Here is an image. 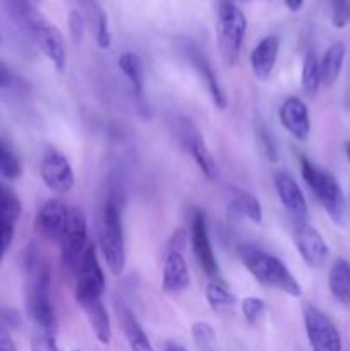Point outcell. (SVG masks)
I'll return each mask as SVG.
<instances>
[{"mask_svg": "<svg viewBox=\"0 0 350 351\" xmlns=\"http://www.w3.org/2000/svg\"><path fill=\"white\" fill-rule=\"evenodd\" d=\"M0 351H19L10 335V329L2 322H0Z\"/></svg>", "mask_w": 350, "mask_h": 351, "instance_id": "74e56055", "label": "cell"}, {"mask_svg": "<svg viewBox=\"0 0 350 351\" xmlns=\"http://www.w3.org/2000/svg\"><path fill=\"white\" fill-rule=\"evenodd\" d=\"M302 91L314 98L318 95L319 88H321V72H319V58L316 57L314 51H309L302 64V75H301Z\"/></svg>", "mask_w": 350, "mask_h": 351, "instance_id": "83f0119b", "label": "cell"}, {"mask_svg": "<svg viewBox=\"0 0 350 351\" xmlns=\"http://www.w3.org/2000/svg\"><path fill=\"white\" fill-rule=\"evenodd\" d=\"M328 287L340 304L350 307V263L336 259L328 274Z\"/></svg>", "mask_w": 350, "mask_h": 351, "instance_id": "cb8c5ba5", "label": "cell"}, {"mask_svg": "<svg viewBox=\"0 0 350 351\" xmlns=\"http://www.w3.org/2000/svg\"><path fill=\"white\" fill-rule=\"evenodd\" d=\"M67 23H69V33H71L74 43H81L86 33V26H88L84 14L79 12V10H71V12H69Z\"/></svg>", "mask_w": 350, "mask_h": 351, "instance_id": "e575fe53", "label": "cell"}, {"mask_svg": "<svg viewBox=\"0 0 350 351\" xmlns=\"http://www.w3.org/2000/svg\"><path fill=\"white\" fill-rule=\"evenodd\" d=\"M67 213L69 209L65 208L60 199L51 197L45 201L34 218V230L38 235L43 237L48 242L58 243L62 233H64L65 221H67Z\"/></svg>", "mask_w": 350, "mask_h": 351, "instance_id": "5bb4252c", "label": "cell"}, {"mask_svg": "<svg viewBox=\"0 0 350 351\" xmlns=\"http://www.w3.org/2000/svg\"><path fill=\"white\" fill-rule=\"evenodd\" d=\"M240 308H242L244 319L250 326H256L266 314V304L259 297H246L242 300Z\"/></svg>", "mask_w": 350, "mask_h": 351, "instance_id": "1f68e13d", "label": "cell"}, {"mask_svg": "<svg viewBox=\"0 0 350 351\" xmlns=\"http://www.w3.org/2000/svg\"><path fill=\"white\" fill-rule=\"evenodd\" d=\"M350 23L349 0H331V24L336 29H343Z\"/></svg>", "mask_w": 350, "mask_h": 351, "instance_id": "836d02e7", "label": "cell"}, {"mask_svg": "<svg viewBox=\"0 0 350 351\" xmlns=\"http://www.w3.org/2000/svg\"><path fill=\"white\" fill-rule=\"evenodd\" d=\"M345 153H347V158H349V161H350V143L345 144Z\"/></svg>", "mask_w": 350, "mask_h": 351, "instance_id": "7bdbcfd3", "label": "cell"}, {"mask_svg": "<svg viewBox=\"0 0 350 351\" xmlns=\"http://www.w3.org/2000/svg\"><path fill=\"white\" fill-rule=\"evenodd\" d=\"M172 130H174L175 139L178 141L182 149L194 160L202 175L209 180H215L218 177V165H216V160L213 158L205 136L198 129V125L187 117H175L172 120Z\"/></svg>", "mask_w": 350, "mask_h": 351, "instance_id": "52a82bcc", "label": "cell"}, {"mask_svg": "<svg viewBox=\"0 0 350 351\" xmlns=\"http://www.w3.org/2000/svg\"><path fill=\"white\" fill-rule=\"evenodd\" d=\"M295 249L301 254L302 261L312 269H319L329 257V249L321 233L309 223L302 221L294 230Z\"/></svg>", "mask_w": 350, "mask_h": 351, "instance_id": "4fadbf2b", "label": "cell"}, {"mask_svg": "<svg viewBox=\"0 0 350 351\" xmlns=\"http://www.w3.org/2000/svg\"><path fill=\"white\" fill-rule=\"evenodd\" d=\"M17 7L23 21L26 23L31 36L34 38V43L38 45L45 57L54 64L58 72L65 71L67 67V47H65L64 34L60 33L54 23L47 19L36 7L26 5V3L17 0Z\"/></svg>", "mask_w": 350, "mask_h": 351, "instance_id": "3957f363", "label": "cell"}, {"mask_svg": "<svg viewBox=\"0 0 350 351\" xmlns=\"http://www.w3.org/2000/svg\"><path fill=\"white\" fill-rule=\"evenodd\" d=\"M191 245L202 273L211 278V280H220V266L218 261H216L215 250H213L208 225H206V218L202 211H194V216H192Z\"/></svg>", "mask_w": 350, "mask_h": 351, "instance_id": "7c38bea8", "label": "cell"}, {"mask_svg": "<svg viewBox=\"0 0 350 351\" xmlns=\"http://www.w3.org/2000/svg\"><path fill=\"white\" fill-rule=\"evenodd\" d=\"M240 261L250 273V276L263 287L273 288V290L287 293L294 298L302 297L301 283L295 280L290 269L278 257L254 245H242L240 247Z\"/></svg>", "mask_w": 350, "mask_h": 351, "instance_id": "7a4b0ae2", "label": "cell"}, {"mask_svg": "<svg viewBox=\"0 0 350 351\" xmlns=\"http://www.w3.org/2000/svg\"><path fill=\"white\" fill-rule=\"evenodd\" d=\"M191 62L194 64V67L198 69L199 74H201L202 81H205L206 86H208V91L209 95H211V99L213 103H215L216 108L225 110L226 105H229V99H226L225 89H223L222 84H220L218 75H216L215 71H213L211 64H209V62L206 60L205 55L198 50H194L191 53Z\"/></svg>", "mask_w": 350, "mask_h": 351, "instance_id": "7402d4cb", "label": "cell"}, {"mask_svg": "<svg viewBox=\"0 0 350 351\" xmlns=\"http://www.w3.org/2000/svg\"><path fill=\"white\" fill-rule=\"evenodd\" d=\"M14 228H16V225L0 219V266H2L5 254L9 252L10 245H12Z\"/></svg>", "mask_w": 350, "mask_h": 351, "instance_id": "8d00e7d4", "label": "cell"}, {"mask_svg": "<svg viewBox=\"0 0 350 351\" xmlns=\"http://www.w3.org/2000/svg\"><path fill=\"white\" fill-rule=\"evenodd\" d=\"M273 185L281 206H283L299 223L305 221L309 216L307 201H305L304 192L301 191V187H299V184L295 182V178L292 177L288 171H275Z\"/></svg>", "mask_w": 350, "mask_h": 351, "instance_id": "9a60e30c", "label": "cell"}, {"mask_svg": "<svg viewBox=\"0 0 350 351\" xmlns=\"http://www.w3.org/2000/svg\"><path fill=\"white\" fill-rule=\"evenodd\" d=\"M189 285H191V276L184 254L178 250L167 252L163 274H161V290L168 295H177L187 290Z\"/></svg>", "mask_w": 350, "mask_h": 351, "instance_id": "ac0fdd59", "label": "cell"}, {"mask_svg": "<svg viewBox=\"0 0 350 351\" xmlns=\"http://www.w3.org/2000/svg\"><path fill=\"white\" fill-rule=\"evenodd\" d=\"M21 171H23V167H21L19 158L0 141V175L14 180V178L19 177Z\"/></svg>", "mask_w": 350, "mask_h": 351, "instance_id": "4dcf8cb0", "label": "cell"}, {"mask_svg": "<svg viewBox=\"0 0 350 351\" xmlns=\"http://www.w3.org/2000/svg\"><path fill=\"white\" fill-rule=\"evenodd\" d=\"M304 328L312 351H342V336L335 322L314 305H304Z\"/></svg>", "mask_w": 350, "mask_h": 351, "instance_id": "9c48e42d", "label": "cell"}, {"mask_svg": "<svg viewBox=\"0 0 350 351\" xmlns=\"http://www.w3.org/2000/svg\"><path fill=\"white\" fill-rule=\"evenodd\" d=\"M119 69L126 75L127 81L130 82L132 91L137 96L143 95L146 81H144V65L139 55L134 53V51H124L119 57Z\"/></svg>", "mask_w": 350, "mask_h": 351, "instance_id": "d4e9b609", "label": "cell"}, {"mask_svg": "<svg viewBox=\"0 0 350 351\" xmlns=\"http://www.w3.org/2000/svg\"><path fill=\"white\" fill-rule=\"evenodd\" d=\"M299 161H301L302 178L307 184V187L311 189L314 197L318 199L326 215L331 218V221L336 223V225H342L343 219H345L347 206L342 187L336 182V178L329 171L316 167L309 158L302 156V154L299 156Z\"/></svg>", "mask_w": 350, "mask_h": 351, "instance_id": "5b68a950", "label": "cell"}, {"mask_svg": "<svg viewBox=\"0 0 350 351\" xmlns=\"http://www.w3.org/2000/svg\"><path fill=\"white\" fill-rule=\"evenodd\" d=\"M280 122L294 139L305 141L311 134V117L305 101L299 96H288L280 106Z\"/></svg>", "mask_w": 350, "mask_h": 351, "instance_id": "2e32d148", "label": "cell"}, {"mask_svg": "<svg viewBox=\"0 0 350 351\" xmlns=\"http://www.w3.org/2000/svg\"><path fill=\"white\" fill-rule=\"evenodd\" d=\"M98 249L113 276H120L126 269V240L119 204L113 197L106 199L102 211V225L98 232Z\"/></svg>", "mask_w": 350, "mask_h": 351, "instance_id": "277c9868", "label": "cell"}, {"mask_svg": "<svg viewBox=\"0 0 350 351\" xmlns=\"http://www.w3.org/2000/svg\"><path fill=\"white\" fill-rule=\"evenodd\" d=\"M40 175L43 184L57 194H67L75 184V175L71 161L55 147H48L41 156Z\"/></svg>", "mask_w": 350, "mask_h": 351, "instance_id": "8fae6325", "label": "cell"}, {"mask_svg": "<svg viewBox=\"0 0 350 351\" xmlns=\"http://www.w3.org/2000/svg\"><path fill=\"white\" fill-rule=\"evenodd\" d=\"M30 348L31 351H60L55 332L40 331V329H34L33 336H31Z\"/></svg>", "mask_w": 350, "mask_h": 351, "instance_id": "d6a6232c", "label": "cell"}, {"mask_svg": "<svg viewBox=\"0 0 350 351\" xmlns=\"http://www.w3.org/2000/svg\"><path fill=\"white\" fill-rule=\"evenodd\" d=\"M117 314H119L120 326H122L130 351H154L150 343V338L137 322L136 315L132 314V311L126 304H122V302L117 304Z\"/></svg>", "mask_w": 350, "mask_h": 351, "instance_id": "44dd1931", "label": "cell"}, {"mask_svg": "<svg viewBox=\"0 0 350 351\" xmlns=\"http://www.w3.org/2000/svg\"><path fill=\"white\" fill-rule=\"evenodd\" d=\"M58 245H60L62 267L67 274H75L79 261L88 247V221L81 209L69 208L67 221Z\"/></svg>", "mask_w": 350, "mask_h": 351, "instance_id": "ba28073f", "label": "cell"}, {"mask_svg": "<svg viewBox=\"0 0 350 351\" xmlns=\"http://www.w3.org/2000/svg\"><path fill=\"white\" fill-rule=\"evenodd\" d=\"M82 5H84L86 23L91 26L96 45L102 50H108L112 47V31H110L108 14L95 0H82Z\"/></svg>", "mask_w": 350, "mask_h": 351, "instance_id": "ffe728a7", "label": "cell"}, {"mask_svg": "<svg viewBox=\"0 0 350 351\" xmlns=\"http://www.w3.org/2000/svg\"><path fill=\"white\" fill-rule=\"evenodd\" d=\"M345 45L340 41L328 47V50L323 53L321 60H319V72H321V84H325L326 88H331L338 81L343 62H345Z\"/></svg>", "mask_w": 350, "mask_h": 351, "instance_id": "603a6c76", "label": "cell"}, {"mask_svg": "<svg viewBox=\"0 0 350 351\" xmlns=\"http://www.w3.org/2000/svg\"><path fill=\"white\" fill-rule=\"evenodd\" d=\"M257 144H259L261 151L264 153V156L271 161V163H277L278 161V149H277V144H275L273 137L270 136L264 127H259L257 129Z\"/></svg>", "mask_w": 350, "mask_h": 351, "instance_id": "d590c367", "label": "cell"}, {"mask_svg": "<svg viewBox=\"0 0 350 351\" xmlns=\"http://www.w3.org/2000/svg\"><path fill=\"white\" fill-rule=\"evenodd\" d=\"M23 213L19 197L10 187H7L3 182H0V219L16 225Z\"/></svg>", "mask_w": 350, "mask_h": 351, "instance_id": "f1b7e54d", "label": "cell"}, {"mask_svg": "<svg viewBox=\"0 0 350 351\" xmlns=\"http://www.w3.org/2000/svg\"><path fill=\"white\" fill-rule=\"evenodd\" d=\"M19 2L26 3V5H31V7H36V5H40L41 0H19Z\"/></svg>", "mask_w": 350, "mask_h": 351, "instance_id": "b9f144b4", "label": "cell"}, {"mask_svg": "<svg viewBox=\"0 0 350 351\" xmlns=\"http://www.w3.org/2000/svg\"><path fill=\"white\" fill-rule=\"evenodd\" d=\"M192 339L201 351H211L216 343V332L213 326L206 321H196L191 328Z\"/></svg>", "mask_w": 350, "mask_h": 351, "instance_id": "f546056e", "label": "cell"}, {"mask_svg": "<svg viewBox=\"0 0 350 351\" xmlns=\"http://www.w3.org/2000/svg\"><path fill=\"white\" fill-rule=\"evenodd\" d=\"M51 276L47 261L38 252H30L26 259L24 307L34 329L57 332V317L50 297Z\"/></svg>", "mask_w": 350, "mask_h": 351, "instance_id": "6da1fadb", "label": "cell"}, {"mask_svg": "<svg viewBox=\"0 0 350 351\" xmlns=\"http://www.w3.org/2000/svg\"><path fill=\"white\" fill-rule=\"evenodd\" d=\"M205 297L209 307L215 312H218V314L225 312L226 308H232L237 302L235 295L226 288V285L223 283L222 280L209 281V283L206 285Z\"/></svg>", "mask_w": 350, "mask_h": 351, "instance_id": "4316f807", "label": "cell"}, {"mask_svg": "<svg viewBox=\"0 0 350 351\" xmlns=\"http://www.w3.org/2000/svg\"><path fill=\"white\" fill-rule=\"evenodd\" d=\"M232 209L239 216H244L254 225L263 223V208H261L259 199L250 192L242 191V189H233Z\"/></svg>", "mask_w": 350, "mask_h": 351, "instance_id": "484cf974", "label": "cell"}, {"mask_svg": "<svg viewBox=\"0 0 350 351\" xmlns=\"http://www.w3.org/2000/svg\"><path fill=\"white\" fill-rule=\"evenodd\" d=\"M280 53V38L277 34L264 36L250 51V71L257 81H268L277 65Z\"/></svg>", "mask_w": 350, "mask_h": 351, "instance_id": "e0dca14e", "label": "cell"}, {"mask_svg": "<svg viewBox=\"0 0 350 351\" xmlns=\"http://www.w3.org/2000/svg\"><path fill=\"white\" fill-rule=\"evenodd\" d=\"M72 351H82V350H72Z\"/></svg>", "mask_w": 350, "mask_h": 351, "instance_id": "f6af8a7d", "label": "cell"}, {"mask_svg": "<svg viewBox=\"0 0 350 351\" xmlns=\"http://www.w3.org/2000/svg\"><path fill=\"white\" fill-rule=\"evenodd\" d=\"M290 12H299L304 7V0H283Z\"/></svg>", "mask_w": 350, "mask_h": 351, "instance_id": "ab89813d", "label": "cell"}, {"mask_svg": "<svg viewBox=\"0 0 350 351\" xmlns=\"http://www.w3.org/2000/svg\"><path fill=\"white\" fill-rule=\"evenodd\" d=\"M106 290L105 273L98 259V250L95 245L86 247L81 261H79L78 271H75V302L81 298H103Z\"/></svg>", "mask_w": 350, "mask_h": 351, "instance_id": "30bf717a", "label": "cell"}, {"mask_svg": "<svg viewBox=\"0 0 350 351\" xmlns=\"http://www.w3.org/2000/svg\"><path fill=\"white\" fill-rule=\"evenodd\" d=\"M163 351H187V350H185L184 346L177 345V343H172V341H168V343H165V346H163Z\"/></svg>", "mask_w": 350, "mask_h": 351, "instance_id": "60d3db41", "label": "cell"}, {"mask_svg": "<svg viewBox=\"0 0 350 351\" xmlns=\"http://www.w3.org/2000/svg\"><path fill=\"white\" fill-rule=\"evenodd\" d=\"M10 84H12V72L0 60V88H7Z\"/></svg>", "mask_w": 350, "mask_h": 351, "instance_id": "f35d334b", "label": "cell"}, {"mask_svg": "<svg viewBox=\"0 0 350 351\" xmlns=\"http://www.w3.org/2000/svg\"><path fill=\"white\" fill-rule=\"evenodd\" d=\"M247 33V17L232 0H222L216 10V36L223 62L230 67L237 64Z\"/></svg>", "mask_w": 350, "mask_h": 351, "instance_id": "8992f818", "label": "cell"}, {"mask_svg": "<svg viewBox=\"0 0 350 351\" xmlns=\"http://www.w3.org/2000/svg\"><path fill=\"white\" fill-rule=\"evenodd\" d=\"M78 305L84 312L95 338L102 345H110V341H112V322H110V315L103 305L102 298H81V300H78Z\"/></svg>", "mask_w": 350, "mask_h": 351, "instance_id": "d6986e66", "label": "cell"}, {"mask_svg": "<svg viewBox=\"0 0 350 351\" xmlns=\"http://www.w3.org/2000/svg\"><path fill=\"white\" fill-rule=\"evenodd\" d=\"M0 43H2V33H0Z\"/></svg>", "mask_w": 350, "mask_h": 351, "instance_id": "ee69618b", "label": "cell"}]
</instances>
